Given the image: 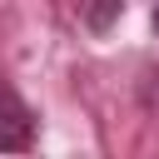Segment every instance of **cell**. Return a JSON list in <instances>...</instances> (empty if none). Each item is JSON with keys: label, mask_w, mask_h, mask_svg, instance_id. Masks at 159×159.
<instances>
[{"label": "cell", "mask_w": 159, "mask_h": 159, "mask_svg": "<svg viewBox=\"0 0 159 159\" xmlns=\"http://www.w3.org/2000/svg\"><path fill=\"white\" fill-rule=\"evenodd\" d=\"M154 35H159V5H154Z\"/></svg>", "instance_id": "3957f363"}, {"label": "cell", "mask_w": 159, "mask_h": 159, "mask_svg": "<svg viewBox=\"0 0 159 159\" xmlns=\"http://www.w3.org/2000/svg\"><path fill=\"white\" fill-rule=\"evenodd\" d=\"M35 149V109L20 99L10 80H0V154H30Z\"/></svg>", "instance_id": "6da1fadb"}, {"label": "cell", "mask_w": 159, "mask_h": 159, "mask_svg": "<svg viewBox=\"0 0 159 159\" xmlns=\"http://www.w3.org/2000/svg\"><path fill=\"white\" fill-rule=\"evenodd\" d=\"M119 10H124V0H89L84 5V20H89V30H104Z\"/></svg>", "instance_id": "7a4b0ae2"}]
</instances>
